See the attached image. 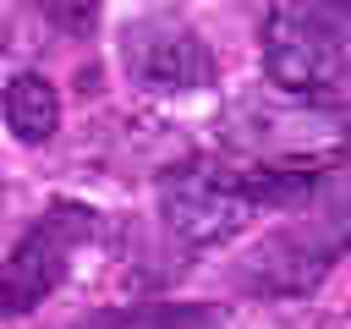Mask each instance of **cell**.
<instances>
[{
	"mask_svg": "<svg viewBox=\"0 0 351 329\" xmlns=\"http://www.w3.org/2000/svg\"><path fill=\"white\" fill-rule=\"evenodd\" d=\"M263 71L280 93L340 99L346 88V22L329 5H285L263 22Z\"/></svg>",
	"mask_w": 351,
	"mask_h": 329,
	"instance_id": "cell-1",
	"label": "cell"
},
{
	"mask_svg": "<svg viewBox=\"0 0 351 329\" xmlns=\"http://www.w3.org/2000/svg\"><path fill=\"white\" fill-rule=\"evenodd\" d=\"M159 219L192 252L225 247L252 219V197L241 186V170L219 164V159H181V164H170L159 175Z\"/></svg>",
	"mask_w": 351,
	"mask_h": 329,
	"instance_id": "cell-2",
	"label": "cell"
},
{
	"mask_svg": "<svg viewBox=\"0 0 351 329\" xmlns=\"http://www.w3.org/2000/svg\"><path fill=\"white\" fill-rule=\"evenodd\" d=\"M93 230H99V214L82 208V203L44 208L0 263V318H22L44 296H55L66 269H71V258L93 241Z\"/></svg>",
	"mask_w": 351,
	"mask_h": 329,
	"instance_id": "cell-3",
	"label": "cell"
},
{
	"mask_svg": "<svg viewBox=\"0 0 351 329\" xmlns=\"http://www.w3.org/2000/svg\"><path fill=\"white\" fill-rule=\"evenodd\" d=\"M115 55H121L126 82L143 88V93H203L219 77V60H214L208 38L192 22L170 16V11L132 16L121 27Z\"/></svg>",
	"mask_w": 351,
	"mask_h": 329,
	"instance_id": "cell-4",
	"label": "cell"
},
{
	"mask_svg": "<svg viewBox=\"0 0 351 329\" xmlns=\"http://www.w3.org/2000/svg\"><path fill=\"white\" fill-rule=\"evenodd\" d=\"M335 258H340V208H329L324 219L263 236L236 263V285L252 296H302L329 274Z\"/></svg>",
	"mask_w": 351,
	"mask_h": 329,
	"instance_id": "cell-5",
	"label": "cell"
},
{
	"mask_svg": "<svg viewBox=\"0 0 351 329\" xmlns=\"http://www.w3.org/2000/svg\"><path fill=\"white\" fill-rule=\"evenodd\" d=\"M0 115H5L16 143L38 148V143H49L60 132V93H55V82L44 71H16L5 82V93H0Z\"/></svg>",
	"mask_w": 351,
	"mask_h": 329,
	"instance_id": "cell-6",
	"label": "cell"
},
{
	"mask_svg": "<svg viewBox=\"0 0 351 329\" xmlns=\"http://www.w3.org/2000/svg\"><path fill=\"white\" fill-rule=\"evenodd\" d=\"M214 313L203 302H126L82 318L77 329H208Z\"/></svg>",
	"mask_w": 351,
	"mask_h": 329,
	"instance_id": "cell-7",
	"label": "cell"
},
{
	"mask_svg": "<svg viewBox=\"0 0 351 329\" xmlns=\"http://www.w3.org/2000/svg\"><path fill=\"white\" fill-rule=\"evenodd\" d=\"M33 11L49 27H60L66 38H88L93 22H99V0H33Z\"/></svg>",
	"mask_w": 351,
	"mask_h": 329,
	"instance_id": "cell-8",
	"label": "cell"
}]
</instances>
